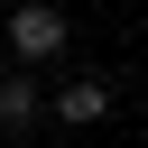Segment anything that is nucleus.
I'll return each mask as SVG.
<instances>
[{"mask_svg":"<svg viewBox=\"0 0 148 148\" xmlns=\"http://www.w3.org/2000/svg\"><path fill=\"white\" fill-rule=\"evenodd\" d=\"M9 56H18V65L65 56V9H9Z\"/></svg>","mask_w":148,"mask_h":148,"instance_id":"obj_1","label":"nucleus"},{"mask_svg":"<svg viewBox=\"0 0 148 148\" xmlns=\"http://www.w3.org/2000/svg\"><path fill=\"white\" fill-rule=\"evenodd\" d=\"M28 120H37V83H28V74H0V130L18 139Z\"/></svg>","mask_w":148,"mask_h":148,"instance_id":"obj_3","label":"nucleus"},{"mask_svg":"<svg viewBox=\"0 0 148 148\" xmlns=\"http://www.w3.org/2000/svg\"><path fill=\"white\" fill-rule=\"evenodd\" d=\"M102 111H111V83H92V74H74V83L56 92V120H65V130H92Z\"/></svg>","mask_w":148,"mask_h":148,"instance_id":"obj_2","label":"nucleus"}]
</instances>
